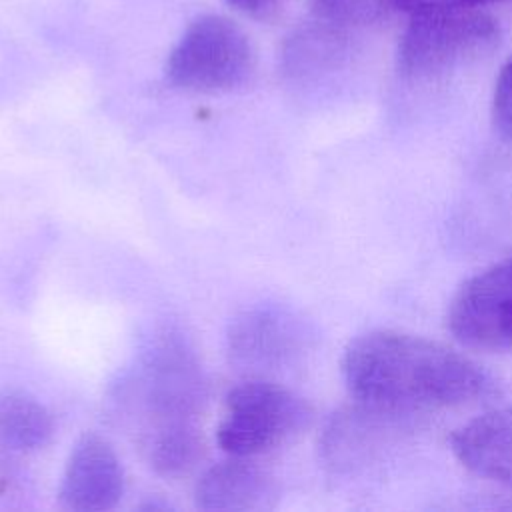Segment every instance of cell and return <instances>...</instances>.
Listing matches in <instances>:
<instances>
[{
  "label": "cell",
  "instance_id": "15",
  "mask_svg": "<svg viewBox=\"0 0 512 512\" xmlns=\"http://www.w3.org/2000/svg\"><path fill=\"white\" fill-rule=\"evenodd\" d=\"M490 112L496 132L512 144V54L498 72Z\"/></svg>",
  "mask_w": 512,
  "mask_h": 512
},
{
  "label": "cell",
  "instance_id": "3",
  "mask_svg": "<svg viewBox=\"0 0 512 512\" xmlns=\"http://www.w3.org/2000/svg\"><path fill=\"white\" fill-rule=\"evenodd\" d=\"M256 66L248 34L230 18H194L166 60L170 84L190 92H228L246 84Z\"/></svg>",
  "mask_w": 512,
  "mask_h": 512
},
{
  "label": "cell",
  "instance_id": "11",
  "mask_svg": "<svg viewBox=\"0 0 512 512\" xmlns=\"http://www.w3.org/2000/svg\"><path fill=\"white\" fill-rule=\"evenodd\" d=\"M140 444L148 464L162 476H182L190 472L204 454L202 434L194 420H154L144 422Z\"/></svg>",
  "mask_w": 512,
  "mask_h": 512
},
{
  "label": "cell",
  "instance_id": "7",
  "mask_svg": "<svg viewBox=\"0 0 512 512\" xmlns=\"http://www.w3.org/2000/svg\"><path fill=\"white\" fill-rule=\"evenodd\" d=\"M306 332L300 320L280 306H256L238 314L226 334L230 362L246 372H268L302 354Z\"/></svg>",
  "mask_w": 512,
  "mask_h": 512
},
{
  "label": "cell",
  "instance_id": "4",
  "mask_svg": "<svg viewBox=\"0 0 512 512\" xmlns=\"http://www.w3.org/2000/svg\"><path fill=\"white\" fill-rule=\"evenodd\" d=\"M310 418L302 398L284 386L248 378L226 394V416L218 426V444L234 458H254L298 434Z\"/></svg>",
  "mask_w": 512,
  "mask_h": 512
},
{
  "label": "cell",
  "instance_id": "16",
  "mask_svg": "<svg viewBox=\"0 0 512 512\" xmlns=\"http://www.w3.org/2000/svg\"><path fill=\"white\" fill-rule=\"evenodd\" d=\"M492 2H500V0H394V6L408 14H420V12L450 10V8H482Z\"/></svg>",
  "mask_w": 512,
  "mask_h": 512
},
{
  "label": "cell",
  "instance_id": "13",
  "mask_svg": "<svg viewBox=\"0 0 512 512\" xmlns=\"http://www.w3.org/2000/svg\"><path fill=\"white\" fill-rule=\"evenodd\" d=\"M320 26L294 34L284 48V68L292 76H306L330 66L342 52V28L318 20Z\"/></svg>",
  "mask_w": 512,
  "mask_h": 512
},
{
  "label": "cell",
  "instance_id": "17",
  "mask_svg": "<svg viewBox=\"0 0 512 512\" xmlns=\"http://www.w3.org/2000/svg\"><path fill=\"white\" fill-rule=\"evenodd\" d=\"M236 12L252 20H272L284 6V0H224Z\"/></svg>",
  "mask_w": 512,
  "mask_h": 512
},
{
  "label": "cell",
  "instance_id": "14",
  "mask_svg": "<svg viewBox=\"0 0 512 512\" xmlns=\"http://www.w3.org/2000/svg\"><path fill=\"white\" fill-rule=\"evenodd\" d=\"M388 6H394V0H310L316 18L338 28L372 24Z\"/></svg>",
  "mask_w": 512,
  "mask_h": 512
},
{
  "label": "cell",
  "instance_id": "9",
  "mask_svg": "<svg viewBox=\"0 0 512 512\" xmlns=\"http://www.w3.org/2000/svg\"><path fill=\"white\" fill-rule=\"evenodd\" d=\"M450 448L472 474L512 488V406L462 424L450 436Z\"/></svg>",
  "mask_w": 512,
  "mask_h": 512
},
{
  "label": "cell",
  "instance_id": "1",
  "mask_svg": "<svg viewBox=\"0 0 512 512\" xmlns=\"http://www.w3.org/2000/svg\"><path fill=\"white\" fill-rule=\"evenodd\" d=\"M356 402L396 416L474 404L494 392L490 376L464 354L400 330H370L342 354Z\"/></svg>",
  "mask_w": 512,
  "mask_h": 512
},
{
  "label": "cell",
  "instance_id": "6",
  "mask_svg": "<svg viewBox=\"0 0 512 512\" xmlns=\"http://www.w3.org/2000/svg\"><path fill=\"white\" fill-rule=\"evenodd\" d=\"M202 372L188 346L162 334L146 352L136 392L144 408V422L154 420H196L206 398Z\"/></svg>",
  "mask_w": 512,
  "mask_h": 512
},
{
  "label": "cell",
  "instance_id": "5",
  "mask_svg": "<svg viewBox=\"0 0 512 512\" xmlns=\"http://www.w3.org/2000/svg\"><path fill=\"white\" fill-rule=\"evenodd\" d=\"M448 328L470 348L512 350V256L470 276L452 296Z\"/></svg>",
  "mask_w": 512,
  "mask_h": 512
},
{
  "label": "cell",
  "instance_id": "2",
  "mask_svg": "<svg viewBox=\"0 0 512 512\" xmlns=\"http://www.w3.org/2000/svg\"><path fill=\"white\" fill-rule=\"evenodd\" d=\"M498 42V20L482 8L410 14L398 42V72L412 82H438L490 56Z\"/></svg>",
  "mask_w": 512,
  "mask_h": 512
},
{
  "label": "cell",
  "instance_id": "10",
  "mask_svg": "<svg viewBox=\"0 0 512 512\" xmlns=\"http://www.w3.org/2000/svg\"><path fill=\"white\" fill-rule=\"evenodd\" d=\"M274 478L248 458H234L208 468L194 490L200 510L208 512H248L264 510L276 498Z\"/></svg>",
  "mask_w": 512,
  "mask_h": 512
},
{
  "label": "cell",
  "instance_id": "8",
  "mask_svg": "<svg viewBox=\"0 0 512 512\" xmlns=\"http://www.w3.org/2000/svg\"><path fill=\"white\" fill-rule=\"evenodd\" d=\"M124 472L106 438L88 432L74 444L60 482V504L74 512H102L118 504Z\"/></svg>",
  "mask_w": 512,
  "mask_h": 512
},
{
  "label": "cell",
  "instance_id": "12",
  "mask_svg": "<svg viewBox=\"0 0 512 512\" xmlns=\"http://www.w3.org/2000/svg\"><path fill=\"white\" fill-rule=\"evenodd\" d=\"M54 434L48 408L24 390L0 392V446L12 452H36Z\"/></svg>",
  "mask_w": 512,
  "mask_h": 512
}]
</instances>
